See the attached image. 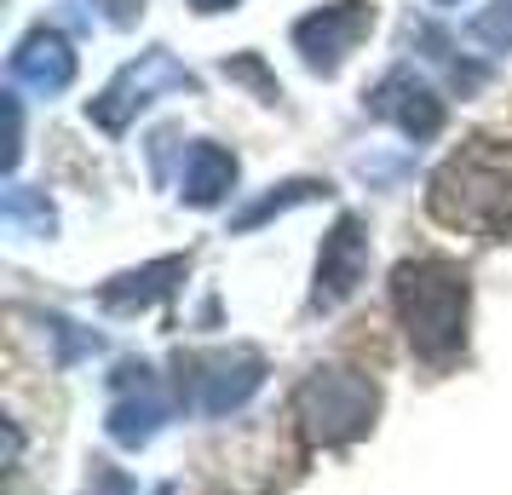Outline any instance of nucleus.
<instances>
[{
	"mask_svg": "<svg viewBox=\"0 0 512 495\" xmlns=\"http://www.w3.org/2000/svg\"><path fill=\"white\" fill-rule=\"evenodd\" d=\"M357 271H363V236H357V225H351V219H340V231L328 236L323 265H317V306L346 300L351 283H357Z\"/></svg>",
	"mask_w": 512,
	"mask_h": 495,
	"instance_id": "obj_7",
	"label": "nucleus"
},
{
	"mask_svg": "<svg viewBox=\"0 0 512 495\" xmlns=\"http://www.w3.org/2000/svg\"><path fill=\"white\" fill-rule=\"evenodd\" d=\"M374 116H386V121H397L409 139H432L443 127V104H438V93L420 81L415 70H397V75H386L380 87H374Z\"/></svg>",
	"mask_w": 512,
	"mask_h": 495,
	"instance_id": "obj_5",
	"label": "nucleus"
},
{
	"mask_svg": "<svg viewBox=\"0 0 512 495\" xmlns=\"http://www.w3.org/2000/svg\"><path fill=\"white\" fill-rule=\"evenodd\" d=\"M93 6L104 12V24L127 29V24H139V18H144V6H150V0H93Z\"/></svg>",
	"mask_w": 512,
	"mask_h": 495,
	"instance_id": "obj_10",
	"label": "nucleus"
},
{
	"mask_svg": "<svg viewBox=\"0 0 512 495\" xmlns=\"http://www.w3.org/2000/svg\"><path fill=\"white\" fill-rule=\"evenodd\" d=\"M156 87H190V75L167 58V52H144L139 64H127V70L104 87V98H93V116L104 121V127H121V121L133 116L139 104H150V93Z\"/></svg>",
	"mask_w": 512,
	"mask_h": 495,
	"instance_id": "obj_4",
	"label": "nucleus"
},
{
	"mask_svg": "<svg viewBox=\"0 0 512 495\" xmlns=\"http://www.w3.org/2000/svg\"><path fill=\"white\" fill-rule=\"evenodd\" d=\"M397 311L409 323V340H415L426 357H449L466 334V271H455L449 260H409L397 265L392 277Z\"/></svg>",
	"mask_w": 512,
	"mask_h": 495,
	"instance_id": "obj_2",
	"label": "nucleus"
},
{
	"mask_svg": "<svg viewBox=\"0 0 512 495\" xmlns=\"http://www.w3.org/2000/svg\"><path fill=\"white\" fill-rule=\"evenodd\" d=\"M432 213L466 231L512 225V150L495 139H472L432 173Z\"/></svg>",
	"mask_w": 512,
	"mask_h": 495,
	"instance_id": "obj_1",
	"label": "nucleus"
},
{
	"mask_svg": "<svg viewBox=\"0 0 512 495\" xmlns=\"http://www.w3.org/2000/svg\"><path fill=\"white\" fill-rule=\"evenodd\" d=\"M190 6H196V12H231L236 0H190Z\"/></svg>",
	"mask_w": 512,
	"mask_h": 495,
	"instance_id": "obj_11",
	"label": "nucleus"
},
{
	"mask_svg": "<svg viewBox=\"0 0 512 495\" xmlns=\"http://www.w3.org/2000/svg\"><path fill=\"white\" fill-rule=\"evenodd\" d=\"M231 179H236V162L225 150H213V144H196V150H190V167H185L190 202H219V196L231 190Z\"/></svg>",
	"mask_w": 512,
	"mask_h": 495,
	"instance_id": "obj_8",
	"label": "nucleus"
},
{
	"mask_svg": "<svg viewBox=\"0 0 512 495\" xmlns=\"http://www.w3.org/2000/svg\"><path fill=\"white\" fill-rule=\"evenodd\" d=\"M369 29H374V0H328V6L305 12L294 24V47H300V58L311 70L334 75Z\"/></svg>",
	"mask_w": 512,
	"mask_h": 495,
	"instance_id": "obj_3",
	"label": "nucleus"
},
{
	"mask_svg": "<svg viewBox=\"0 0 512 495\" xmlns=\"http://www.w3.org/2000/svg\"><path fill=\"white\" fill-rule=\"evenodd\" d=\"M472 35L489 41V47H512V0L484 6V12H478V24H472Z\"/></svg>",
	"mask_w": 512,
	"mask_h": 495,
	"instance_id": "obj_9",
	"label": "nucleus"
},
{
	"mask_svg": "<svg viewBox=\"0 0 512 495\" xmlns=\"http://www.w3.org/2000/svg\"><path fill=\"white\" fill-rule=\"evenodd\" d=\"M12 81H24L35 93H64L75 81V52L58 29H29L12 52Z\"/></svg>",
	"mask_w": 512,
	"mask_h": 495,
	"instance_id": "obj_6",
	"label": "nucleus"
}]
</instances>
